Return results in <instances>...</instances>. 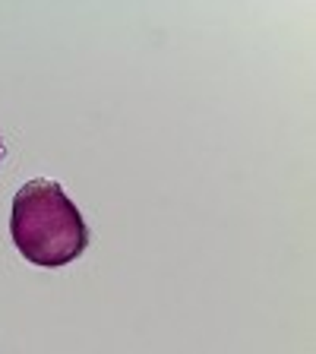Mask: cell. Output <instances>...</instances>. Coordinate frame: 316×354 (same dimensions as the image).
<instances>
[{"label": "cell", "mask_w": 316, "mask_h": 354, "mask_svg": "<svg viewBox=\"0 0 316 354\" xmlns=\"http://www.w3.org/2000/svg\"><path fill=\"white\" fill-rule=\"evenodd\" d=\"M10 237L22 259L44 269L70 266L89 247L86 218L51 177H35L19 187L10 209Z\"/></svg>", "instance_id": "obj_1"}, {"label": "cell", "mask_w": 316, "mask_h": 354, "mask_svg": "<svg viewBox=\"0 0 316 354\" xmlns=\"http://www.w3.org/2000/svg\"><path fill=\"white\" fill-rule=\"evenodd\" d=\"M0 158H3V142H0Z\"/></svg>", "instance_id": "obj_2"}]
</instances>
